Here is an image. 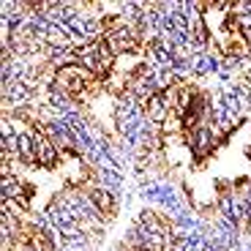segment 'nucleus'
Segmentation results:
<instances>
[{
  "mask_svg": "<svg viewBox=\"0 0 251 251\" xmlns=\"http://www.w3.org/2000/svg\"><path fill=\"white\" fill-rule=\"evenodd\" d=\"M191 60V71H194L197 76H205L210 74V71H219V60H216V55H210V52H200V55L188 57Z\"/></svg>",
  "mask_w": 251,
  "mask_h": 251,
  "instance_id": "nucleus-5",
  "label": "nucleus"
},
{
  "mask_svg": "<svg viewBox=\"0 0 251 251\" xmlns=\"http://www.w3.org/2000/svg\"><path fill=\"white\" fill-rule=\"evenodd\" d=\"M19 158L27 164V167H38V158H36V131L33 126L27 131L19 134Z\"/></svg>",
  "mask_w": 251,
  "mask_h": 251,
  "instance_id": "nucleus-3",
  "label": "nucleus"
},
{
  "mask_svg": "<svg viewBox=\"0 0 251 251\" xmlns=\"http://www.w3.org/2000/svg\"><path fill=\"white\" fill-rule=\"evenodd\" d=\"M170 115H172V112H170V107L164 104L161 93L153 96V99L145 104V120H148V123H153V126H158V128L164 126V120L170 118Z\"/></svg>",
  "mask_w": 251,
  "mask_h": 251,
  "instance_id": "nucleus-2",
  "label": "nucleus"
},
{
  "mask_svg": "<svg viewBox=\"0 0 251 251\" xmlns=\"http://www.w3.org/2000/svg\"><path fill=\"white\" fill-rule=\"evenodd\" d=\"M90 200L96 202V207H99L104 216H109L118 207V202H115V194L109 191V188H104V186H96V188H90Z\"/></svg>",
  "mask_w": 251,
  "mask_h": 251,
  "instance_id": "nucleus-4",
  "label": "nucleus"
},
{
  "mask_svg": "<svg viewBox=\"0 0 251 251\" xmlns=\"http://www.w3.org/2000/svg\"><path fill=\"white\" fill-rule=\"evenodd\" d=\"M57 156H60V148H57L47 134H38L36 131V158H38V167H47V170L55 167Z\"/></svg>",
  "mask_w": 251,
  "mask_h": 251,
  "instance_id": "nucleus-1",
  "label": "nucleus"
}]
</instances>
